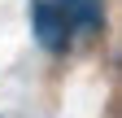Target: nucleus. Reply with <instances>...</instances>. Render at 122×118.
I'll use <instances>...</instances> for the list:
<instances>
[{
	"label": "nucleus",
	"instance_id": "1",
	"mask_svg": "<svg viewBox=\"0 0 122 118\" xmlns=\"http://www.w3.org/2000/svg\"><path fill=\"white\" fill-rule=\"evenodd\" d=\"M30 13H35V35H39V44L44 48H66V39H70V26H66V18L52 9V0H35L30 5Z\"/></svg>",
	"mask_w": 122,
	"mask_h": 118
},
{
	"label": "nucleus",
	"instance_id": "2",
	"mask_svg": "<svg viewBox=\"0 0 122 118\" xmlns=\"http://www.w3.org/2000/svg\"><path fill=\"white\" fill-rule=\"evenodd\" d=\"M100 5L105 0H52V9L66 18L70 31H96L100 26Z\"/></svg>",
	"mask_w": 122,
	"mask_h": 118
}]
</instances>
